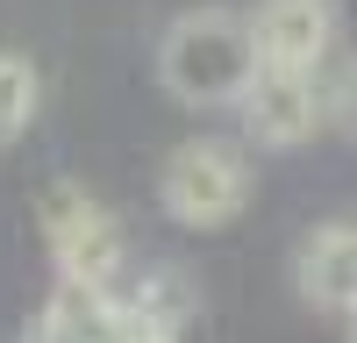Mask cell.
<instances>
[{
    "label": "cell",
    "instance_id": "obj_2",
    "mask_svg": "<svg viewBox=\"0 0 357 343\" xmlns=\"http://www.w3.org/2000/svg\"><path fill=\"white\" fill-rule=\"evenodd\" d=\"M158 200L178 229H229L250 208V158L229 136H186L158 172Z\"/></svg>",
    "mask_w": 357,
    "mask_h": 343
},
{
    "label": "cell",
    "instance_id": "obj_3",
    "mask_svg": "<svg viewBox=\"0 0 357 343\" xmlns=\"http://www.w3.org/2000/svg\"><path fill=\"white\" fill-rule=\"evenodd\" d=\"M36 222H43V243H50L57 279H72V286H114V279H122V257H129L122 222H114L86 186H72V179L43 186Z\"/></svg>",
    "mask_w": 357,
    "mask_h": 343
},
{
    "label": "cell",
    "instance_id": "obj_10",
    "mask_svg": "<svg viewBox=\"0 0 357 343\" xmlns=\"http://www.w3.org/2000/svg\"><path fill=\"white\" fill-rule=\"evenodd\" d=\"M336 107H343V122L357 129V57H350V72H343V93H336Z\"/></svg>",
    "mask_w": 357,
    "mask_h": 343
},
{
    "label": "cell",
    "instance_id": "obj_8",
    "mask_svg": "<svg viewBox=\"0 0 357 343\" xmlns=\"http://www.w3.org/2000/svg\"><path fill=\"white\" fill-rule=\"evenodd\" d=\"M122 307L136 314V322H151V329H172V336H178V322L193 314V294H186V279H178L172 265H158V272H143L129 294H122Z\"/></svg>",
    "mask_w": 357,
    "mask_h": 343
},
{
    "label": "cell",
    "instance_id": "obj_1",
    "mask_svg": "<svg viewBox=\"0 0 357 343\" xmlns=\"http://www.w3.org/2000/svg\"><path fill=\"white\" fill-rule=\"evenodd\" d=\"M158 79L178 107H236L257 79V43H250V15L229 8H193L165 29L158 43Z\"/></svg>",
    "mask_w": 357,
    "mask_h": 343
},
{
    "label": "cell",
    "instance_id": "obj_6",
    "mask_svg": "<svg viewBox=\"0 0 357 343\" xmlns=\"http://www.w3.org/2000/svg\"><path fill=\"white\" fill-rule=\"evenodd\" d=\"M293 294L314 314H350L357 307V222H321L293 250Z\"/></svg>",
    "mask_w": 357,
    "mask_h": 343
},
{
    "label": "cell",
    "instance_id": "obj_4",
    "mask_svg": "<svg viewBox=\"0 0 357 343\" xmlns=\"http://www.w3.org/2000/svg\"><path fill=\"white\" fill-rule=\"evenodd\" d=\"M243 107V129L250 143H264V151H293V143H307L321 129V79L301 72V65H257L250 79V93L236 100Z\"/></svg>",
    "mask_w": 357,
    "mask_h": 343
},
{
    "label": "cell",
    "instance_id": "obj_5",
    "mask_svg": "<svg viewBox=\"0 0 357 343\" xmlns=\"http://www.w3.org/2000/svg\"><path fill=\"white\" fill-rule=\"evenodd\" d=\"M257 65H301L314 72L336 43V0H257L250 8Z\"/></svg>",
    "mask_w": 357,
    "mask_h": 343
},
{
    "label": "cell",
    "instance_id": "obj_11",
    "mask_svg": "<svg viewBox=\"0 0 357 343\" xmlns=\"http://www.w3.org/2000/svg\"><path fill=\"white\" fill-rule=\"evenodd\" d=\"M343 322H350V343H357V307H350V314H343Z\"/></svg>",
    "mask_w": 357,
    "mask_h": 343
},
{
    "label": "cell",
    "instance_id": "obj_7",
    "mask_svg": "<svg viewBox=\"0 0 357 343\" xmlns=\"http://www.w3.org/2000/svg\"><path fill=\"white\" fill-rule=\"evenodd\" d=\"M36 107H43V79H36V65H29L22 50H0V151L29 136Z\"/></svg>",
    "mask_w": 357,
    "mask_h": 343
},
{
    "label": "cell",
    "instance_id": "obj_9",
    "mask_svg": "<svg viewBox=\"0 0 357 343\" xmlns=\"http://www.w3.org/2000/svg\"><path fill=\"white\" fill-rule=\"evenodd\" d=\"M114 343H178V336H172V329H151V322H136V314H129V329L114 336Z\"/></svg>",
    "mask_w": 357,
    "mask_h": 343
}]
</instances>
